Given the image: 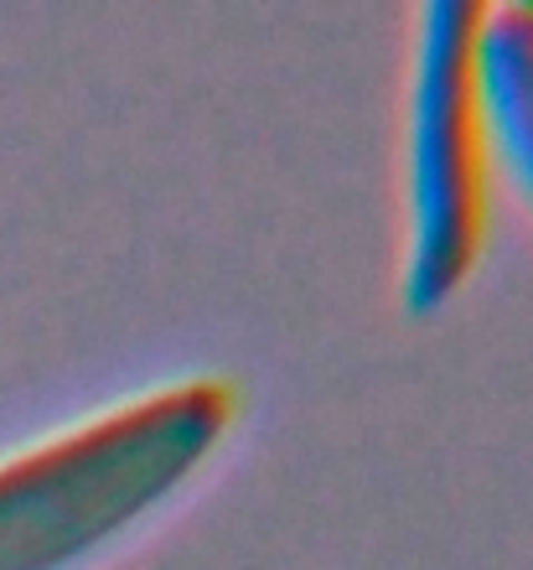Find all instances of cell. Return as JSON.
Segmentation results:
<instances>
[{"instance_id": "6da1fadb", "label": "cell", "mask_w": 533, "mask_h": 570, "mask_svg": "<svg viewBox=\"0 0 533 570\" xmlns=\"http://www.w3.org/2000/svg\"><path fill=\"white\" fill-rule=\"evenodd\" d=\"M234 390L181 379L0 462V570H78L130 540L213 462Z\"/></svg>"}, {"instance_id": "7a4b0ae2", "label": "cell", "mask_w": 533, "mask_h": 570, "mask_svg": "<svg viewBox=\"0 0 533 570\" xmlns=\"http://www.w3.org/2000/svg\"><path fill=\"white\" fill-rule=\"evenodd\" d=\"M476 6L425 11L409 83V301L435 306L476 265L487 234V130L476 105Z\"/></svg>"}, {"instance_id": "3957f363", "label": "cell", "mask_w": 533, "mask_h": 570, "mask_svg": "<svg viewBox=\"0 0 533 570\" xmlns=\"http://www.w3.org/2000/svg\"><path fill=\"white\" fill-rule=\"evenodd\" d=\"M476 105L492 171L533 213V6L482 11L476 27Z\"/></svg>"}]
</instances>
